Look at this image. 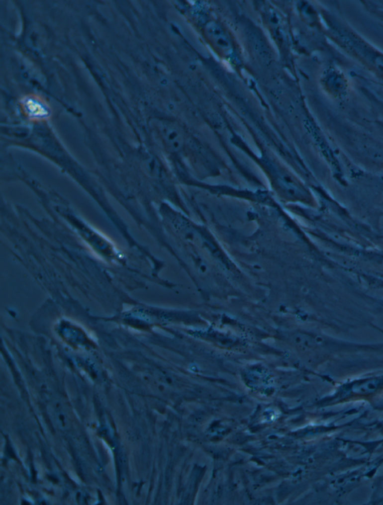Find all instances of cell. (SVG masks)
<instances>
[{
    "instance_id": "1",
    "label": "cell",
    "mask_w": 383,
    "mask_h": 505,
    "mask_svg": "<svg viewBox=\"0 0 383 505\" xmlns=\"http://www.w3.org/2000/svg\"><path fill=\"white\" fill-rule=\"evenodd\" d=\"M204 34L212 46L224 56H228L233 51L232 42L223 27L216 22H210L204 28Z\"/></svg>"
},
{
    "instance_id": "2",
    "label": "cell",
    "mask_w": 383,
    "mask_h": 505,
    "mask_svg": "<svg viewBox=\"0 0 383 505\" xmlns=\"http://www.w3.org/2000/svg\"><path fill=\"white\" fill-rule=\"evenodd\" d=\"M23 109L28 115L34 118H44L48 115L45 103L37 97H26L23 100Z\"/></svg>"
}]
</instances>
